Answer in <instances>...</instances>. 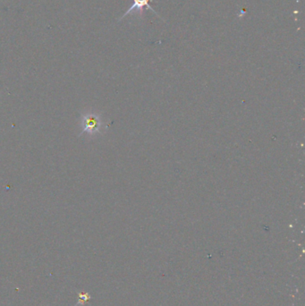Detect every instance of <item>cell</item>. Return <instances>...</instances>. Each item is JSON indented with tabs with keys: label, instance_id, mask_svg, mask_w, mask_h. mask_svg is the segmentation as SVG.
I'll return each instance as SVG.
<instances>
[{
	"label": "cell",
	"instance_id": "1",
	"mask_svg": "<svg viewBox=\"0 0 305 306\" xmlns=\"http://www.w3.org/2000/svg\"><path fill=\"white\" fill-rule=\"evenodd\" d=\"M149 1L151 0H133V3L131 8H129L128 10L125 12V15L121 17L120 20H122L123 18H125V16H128L129 14L131 12H133L134 10H138V11H142L143 8H147V9H150L152 10L153 12L156 14L157 16H159V15L157 14L156 11L153 9L149 5Z\"/></svg>",
	"mask_w": 305,
	"mask_h": 306
},
{
	"label": "cell",
	"instance_id": "2",
	"mask_svg": "<svg viewBox=\"0 0 305 306\" xmlns=\"http://www.w3.org/2000/svg\"><path fill=\"white\" fill-rule=\"evenodd\" d=\"M92 298L91 296V294H89V293H85V294H78V302H77L75 306L79 305H84L85 302H88L89 300Z\"/></svg>",
	"mask_w": 305,
	"mask_h": 306
}]
</instances>
